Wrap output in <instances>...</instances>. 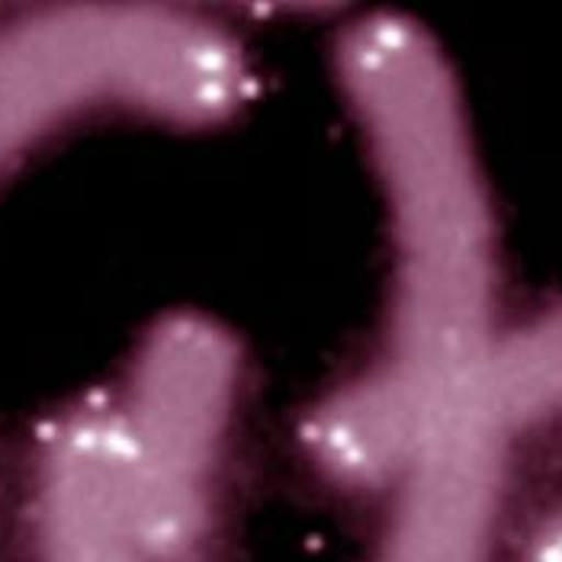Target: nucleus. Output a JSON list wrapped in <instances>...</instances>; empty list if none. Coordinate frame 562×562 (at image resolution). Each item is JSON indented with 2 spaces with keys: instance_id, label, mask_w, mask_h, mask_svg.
<instances>
[{
  "instance_id": "6",
  "label": "nucleus",
  "mask_w": 562,
  "mask_h": 562,
  "mask_svg": "<svg viewBox=\"0 0 562 562\" xmlns=\"http://www.w3.org/2000/svg\"><path fill=\"white\" fill-rule=\"evenodd\" d=\"M476 395L508 434L562 412V308L495 345Z\"/></svg>"
},
{
  "instance_id": "7",
  "label": "nucleus",
  "mask_w": 562,
  "mask_h": 562,
  "mask_svg": "<svg viewBox=\"0 0 562 562\" xmlns=\"http://www.w3.org/2000/svg\"><path fill=\"white\" fill-rule=\"evenodd\" d=\"M527 562H562V518H553L533 537Z\"/></svg>"
},
{
  "instance_id": "1",
  "label": "nucleus",
  "mask_w": 562,
  "mask_h": 562,
  "mask_svg": "<svg viewBox=\"0 0 562 562\" xmlns=\"http://www.w3.org/2000/svg\"><path fill=\"white\" fill-rule=\"evenodd\" d=\"M338 75L386 193L390 315L373 360L312 412L305 447L338 485H395L473 392L492 350L495 245L485 187L443 52L402 16L353 23Z\"/></svg>"
},
{
  "instance_id": "4",
  "label": "nucleus",
  "mask_w": 562,
  "mask_h": 562,
  "mask_svg": "<svg viewBox=\"0 0 562 562\" xmlns=\"http://www.w3.org/2000/svg\"><path fill=\"white\" fill-rule=\"evenodd\" d=\"M508 437L470 392L395 482L383 562H485Z\"/></svg>"
},
{
  "instance_id": "3",
  "label": "nucleus",
  "mask_w": 562,
  "mask_h": 562,
  "mask_svg": "<svg viewBox=\"0 0 562 562\" xmlns=\"http://www.w3.org/2000/svg\"><path fill=\"white\" fill-rule=\"evenodd\" d=\"M238 390V350L200 315L161 322L138 350L116 402L130 453L132 515L168 562H193Z\"/></svg>"
},
{
  "instance_id": "2",
  "label": "nucleus",
  "mask_w": 562,
  "mask_h": 562,
  "mask_svg": "<svg viewBox=\"0 0 562 562\" xmlns=\"http://www.w3.org/2000/svg\"><path fill=\"white\" fill-rule=\"evenodd\" d=\"M248 100L222 26L151 3L48 7L0 30V171L87 113L213 126Z\"/></svg>"
},
{
  "instance_id": "5",
  "label": "nucleus",
  "mask_w": 562,
  "mask_h": 562,
  "mask_svg": "<svg viewBox=\"0 0 562 562\" xmlns=\"http://www.w3.org/2000/svg\"><path fill=\"white\" fill-rule=\"evenodd\" d=\"M43 562H168L142 537L130 495V453L113 405L68 412L45 437L36 473Z\"/></svg>"
}]
</instances>
